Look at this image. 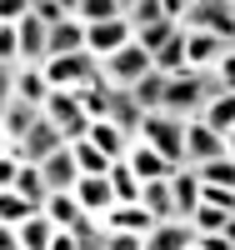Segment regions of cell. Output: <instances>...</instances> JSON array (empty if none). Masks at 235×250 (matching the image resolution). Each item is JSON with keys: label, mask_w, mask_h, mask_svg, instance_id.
Masks as SVG:
<instances>
[{"label": "cell", "mask_w": 235, "mask_h": 250, "mask_svg": "<svg viewBox=\"0 0 235 250\" xmlns=\"http://www.w3.org/2000/svg\"><path fill=\"white\" fill-rule=\"evenodd\" d=\"M75 200H80V210L85 215H110L115 210V185H110V175H80V185H75Z\"/></svg>", "instance_id": "obj_8"}, {"label": "cell", "mask_w": 235, "mask_h": 250, "mask_svg": "<svg viewBox=\"0 0 235 250\" xmlns=\"http://www.w3.org/2000/svg\"><path fill=\"white\" fill-rule=\"evenodd\" d=\"M45 75H50V85H55V90H80V85H90V80L100 75V60H95L90 50L50 55V60H45Z\"/></svg>", "instance_id": "obj_2"}, {"label": "cell", "mask_w": 235, "mask_h": 250, "mask_svg": "<svg viewBox=\"0 0 235 250\" xmlns=\"http://www.w3.org/2000/svg\"><path fill=\"white\" fill-rule=\"evenodd\" d=\"M215 75L225 80V85H235V45L225 50V60H220V65H215Z\"/></svg>", "instance_id": "obj_39"}, {"label": "cell", "mask_w": 235, "mask_h": 250, "mask_svg": "<svg viewBox=\"0 0 235 250\" xmlns=\"http://www.w3.org/2000/svg\"><path fill=\"white\" fill-rule=\"evenodd\" d=\"M90 140H95L110 160H125V155H130V145H135V135L120 130L115 120H95V125H90Z\"/></svg>", "instance_id": "obj_17"}, {"label": "cell", "mask_w": 235, "mask_h": 250, "mask_svg": "<svg viewBox=\"0 0 235 250\" xmlns=\"http://www.w3.org/2000/svg\"><path fill=\"white\" fill-rule=\"evenodd\" d=\"M185 30H210V35H225V40H235V15H230L225 5H205V0H195V5H190Z\"/></svg>", "instance_id": "obj_15"}, {"label": "cell", "mask_w": 235, "mask_h": 250, "mask_svg": "<svg viewBox=\"0 0 235 250\" xmlns=\"http://www.w3.org/2000/svg\"><path fill=\"white\" fill-rule=\"evenodd\" d=\"M50 250H85V245H80V235H75V230H55Z\"/></svg>", "instance_id": "obj_38"}, {"label": "cell", "mask_w": 235, "mask_h": 250, "mask_svg": "<svg viewBox=\"0 0 235 250\" xmlns=\"http://www.w3.org/2000/svg\"><path fill=\"white\" fill-rule=\"evenodd\" d=\"M225 240H230V245H235V215H230V225H225Z\"/></svg>", "instance_id": "obj_42"}, {"label": "cell", "mask_w": 235, "mask_h": 250, "mask_svg": "<svg viewBox=\"0 0 235 250\" xmlns=\"http://www.w3.org/2000/svg\"><path fill=\"white\" fill-rule=\"evenodd\" d=\"M5 190H20L25 200H35L40 210H45V200H50V180H45V170H40L35 160H25V165H20V170H15V180L5 185Z\"/></svg>", "instance_id": "obj_16"}, {"label": "cell", "mask_w": 235, "mask_h": 250, "mask_svg": "<svg viewBox=\"0 0 235 250\" xmlns=\"http://www.w3.org/2000/svg\"><path fill=\"white\" fill-rule=\"evenodd\" d=\"M55 230L60 225L40 210V215H30L25 225H20V240H25V250H50V240H55Z\"/></svg>", "instance_id": "obj_26"}, {"label": "cell", "mask_w": 235, "mask_h": 250, "mask_svg": "<svg viewBox=\"0 0 235 250\" xmlns=\"http://www.w3.org/2000/svg\"><path fill=\"white\" fill-rule=\"evenodd\" d=\"M110 185H115V200H120V205H140L145 180H140V175H135L125 160H115V165H110Z\"/></svg>", "instance_id": "obj_25"}, {"label": "cell", "mask_w": 235, "mask_h": 250, "mask_svg": "<svg viewBox=\"0 0 235 250\" xmlns=\"http://www.w3.org/2000/svg\"><path fill=\"white\" fill-rule=\"evenodd\" d=\"M75 15L85 20V25H100V20H120V15H125V5H120V0H80Z\"/></svg>", "instance_id": "obj_30"}, {"label": "cell", "mask_w": 235, "mask_h": 250, "mask_svg": "<svg viewBox=\"0 0 235 250\" xmlns=\"http://www.w3.org/2000/svg\"><path fill=\"white\" fill-rule=\"evenodd\" d=\"M105 230H110V225H105ZM105 250H145V235L140 230H110Z\"/></svg>", "instance_id": "obj_35"}, {"label": "cell", "mask_w": 235, "mask_h": 250, "mask_svg": "<svg viewBox=\"0 0 235 250\" xmlns=\"http://www.w3.org/2000/svg\"><path fill=\"white\" fill-rule=\"evenodd\" d=\"M225 150H230V155H235V130H230V135H225Z\"/></svg>", "instance_id": "obj_44"}, {"label": "cell", "mask_w": 235, "mask_h": 250, "mask_svg": "<svg viewBox=\"0 0 235 250\" xmlns=\"http://www.w3.org/2000/svg\"><path fill=\"white\" fill-rule=\"evenodd\" d=\"M35 120H40V110L30 105V100L5 95V105H0V135H5V140H25Z\"/></svg>", "instance_id": "obj_13"}, {"label": "cell", "mask_w": 235, "mask_h": 250, "mask_svg": "<svg viewBox=\"0 0 235 250\" xmlns=\"http://www.w3.org/2000/svg\"><path fill=\"white\" fill-rule=\"evenodd\" d=\"M70 150H75V160H80V170H85V175H110V165H115L95 140H75Z\"/></svg>", "instance_id": "obj_28"}, {"label": "cell", "mask_w": 235, "mask_h": 250, "mask_svg": "<svg viewBox=\"0 0 235 250\" xmlns=\"http://www.w3.org/2000/svg\"><path fill=\"white\" fill-rule=\"evenodd\" d=\"M135 40V25H130V15H120V20H100V25H90V35H85V50H90L100 65L110 60L115 50H125Z\"/></svg>", "instance_id": "obj_5"}, {"label": "cell", "mask_w": 235, "mask_h": 250, "mask_svg": "<svg viewBox=\"0 0 235 250\" xmlns=\"http://www.w3.org/2000/svg\"><path fill=\"white\" fill-rule=\"evenodd\" d=\"M190 225H195V235H215V230H225V225H230V210H220V205L200 200L195 215H190Z\"/></svg>", "instance_id": "obj_29"}, {"label": "cell", "mask_w": 235, "mask_h": 250, "mask_svg": "<svg viewBox=\"0 0 235 250\" xmlns=\"http://www.w3.org/2000/svg\"><path fill=\"white\" fill-rule=\"evenodd\" d=\"M85 35H90V25H85L80 15H70L65 25L50 30V55H70V50H85Z\"/></svg>", "instance_id": "obj_22"}, {"label": "cell", "mask_w": 235, "mask_h": 250, "mask_svg": "<svg viewBox=\"0 0 235 250\" xmlns=\"http://www.w3.org/2000/svg\"><path fill=\"white\" fill-rule=\"evenodd\" d=\"M200 235H195V225H190L185 215L180 220H160L150 235H145V250H190Z\"/></svg>", "instance_id": "obj_14"}, {"label": "cell", "mask_w": 235, "mask_h": 250, "mask_svg": "<svg viewBox=\"0 0 235 250\" xmlns=\"http://www.w3.org/2000/svg\"><path fill=\"white\" fill-rule=\"evenodd\" d=\"M140 205H145L155 220H180V205H175V190H170V180H150V185L140 190Z\"/></svg>", "instance_id": "obj_19"}, {"label": "cell", "mask_w": 235, "mask_h": 250, "mask_svg": "<svg viewBox=\"0 0 235 250\" xmlns=\"http://www.w3.org/2000/svg\"><path fill=\"white\" fill-rule=\"evenodd\" d=\"M105 225H110V230H140V235H150L160 220L145 210V205H115V210L105 215Z\"/></svg>", "instance_id": "obj_20"}, {"label": "cell", "mask_w": 235, "mask_h": 250, "mask_svg": "<svg viewBox=\"0 0 235 250\" xmlns=\"http://www.w3.org/2000/svg\"><path fill=\"white\" fill-rule=\"evenodd\" d=\"M45 215L60 225V230H75V225L85 220V210H80V200H75V190H55L50 200H45Z\"/></svg>", "instance_id": "obj_23"}, {"label": "cell", "mask_w": 235, "mask_h": 250, "mask_svg": "<svg viewBox=\"0 0 235 250\" xmlns=\"http://www.w3.org/2000/svg\"><path fill=\"white\" fill-rule=\"evenodd\" d=\"M20 145H25V160H35V165H40V160H50L60 145H65V130H60V125H55L45 110H40V120L30 125V135L20 140Z\"/></svg>", "instance_id": "obj_10"}, {"label": "cell", "mask_w": 235, "mask_h": 250, "mask_svg": "<svg viewBox=\"0 0 235 250\" xmlns=\"http://www.w3.org/2000/svg\"><path fill=\"white\" fill-rule=\"evenodd\" d=\"M150 70H155V55L145 50V45H135V40L105 60V80H110V85H140Z\"/></svg>", "instance_id": "obj_4"}, {"label": "cell", "mask_w": 235, "mask_h": 250, "mask_svg": "<svg viewBox=\"0 0 235 250\" xmlns=\"http://www.w3.org/2000/svg\"><path fill=\"white\" fill-rule=\"evenodd\" d=\"M35 0H0V25H20V20L30 15Z\"/></svg>", "instance_id": "obj_36"}, {"label": "cell", "mask_w": 235, "mask_h": 250, "mask_svg": "<svg viewBox=\"0 0 235 250\" xmlns=\"http://www.w3.org/2000/svg\"><path fill=\"white\" fill-rule=\"evenodd\" d=\"M125 165H130V170H135L145 185H150V180H170V175L180 170V165H170V160L155 150V145H150V140H140V135H135V145H130V155H125Z\"/></svg>", "instance_id": "obj_9"}, {"label": "cell", "mask_w": 235, "mask_h": 250, "mask_svg": "<svg viewBox=\"0 0 235 250\" xmlns=\"http://www.w3.org/2000/svg\"><path fill=\"white\" fill-rule=\"evenodd\" d=\"M215 155H230V150H225V135L195 115V120H190V130H185V165H205V160H215Z\"/></svg>", "instance_id": "obj_7"}, {"label": "cell", "mask_w": 235, "mask_h": 250, "mask_svg": "<svg viewBox=\"0 0 235 250\" xmlns=\"http://www.w3.org/2000/svg\"><path fill=\"white\" fill-rule=\"evenodd\" d=\"M45 115L65 130V145H75V140H90V115H85V105H80V95L75 90H50V100H45Z\"/></svg>", "instance_id": "obj_3"}, {"label": "cell", "mask_w": 235, "mask_h": 250, "mask_svg": "<svg viewBox=\"0 0 235 250\" xmlns=\"http://www.w3.org/2000/svg\"><path fill=\"white\" fill-rule=\"evenodd\" d=\"M60 5H65V10H75V5H80V0H60Z\"/></svg>", "instance_id": "obj_45"}, {"label": "cell", "mask_w": 235, "mask_h": 250, "mask_svg": "<svg viewBox=\"0 0 235 250\" xmlns=\"http://www.w3.org/2000/svg\"><path fill=\"white\" fill-rule=\"evenodd\" d=\"M125 15H130V25H135V30H140V25H155V20H165L160 0H140V5H130Z\"/></svg>", "instance_id": "obj_34"}, {"label": "cell", "mask_w": 235, "mask_h": 250, "mask_svg": "<svg viewBox=\"0 0 235 250\" xmlns=\"http://www.w3.org/2000/svg\"><path fill=\"white\" fill-rule=\"evenodd\" d=\"M120 5H125V10H130V5H140V0H120Z\"/></svg>", "instance_id": "obj_46"}, {"label": "cell", "mask_w": 235, "mask_h": 250, "mask_svg": "<svg viewBox=\"0 0 235 250\" xmlns=\"http://www.w3.org/2000/svg\"><path fill=\"white\" fill-rule=\"evenodd\" d=\"M30 215H40L35 200H25L20 190H0V225H5V230H20Z\"/></svg>", "instance_id": "obj_21"}, {"label": "cell", "mask_w": 235, "mask_h": 250, "mask_svg": "<svg viewBox=\"0 0 235 250\" xmlns=\"http://www.w3.org/2000/svg\"><path fill=\"white\" fill-rule=\"evenodd\" d=\"M200 120H205V125H215L220 135H230V130H235V85H230V90H220L215 100H210V105L200 110Z\"/></svg>", "instance_id": "obj_24"}, {"label": "cell", "mask_w": 235, "mask_h": 250, "mask_svg": "<svg viewBox=\"0 0 235 250\" xmlns=\"http://www.w3.org/2000/svg\"><path fill=\"white\" fill-rule=\"evenodd\" d=\"M190 5H195V0H160L165 20H175V25H185V20H190Z\"/></svg>", "instance_id": "obj_37"}, {"label": "cell", "mask_w": 235, "mask_h": 250, "mask_svg": "<svg viewBox=\"0 0 235 250\" xmlns=\"http://www.w3.org/2000/svg\"><path fill=\"white\" fill-rule=\"evenodd\" d=\"M165 85H170V75H165V70H150V75L140 80V85H130V90H135V100L145 105V115L165 105Z\"/></svg>", "instance_id": "obj_27"}, {"label": "cell", "mask_w": 235, "mask_h": 250, "mask_svg": "<svg viewBox=\"0 0 235 250\" xmlns=\"http://www.w3.org/2000/svg\"><path fill=\"white\" fill-rule=\"evenodd\" d=\"M185 130H190V120L170 115V110H150L140 125V140H150L170 165H185Z\"/></svg>", "instance_id": "obj_1"}, {"label": "cell", "mask_w": 235, "mask_h": 250, "mask_svg": "<svg viewBox=\"0 0 235 250\" xmlns=\"http://www.w3.org/2000/svg\"><path fill=\"white\" fill-rule=\"evenodd\" d=\"M175 30H180L175 20H155V25H140V30H135V45H145V50L155 55V50H160V45H165V40L175 35Z\"/></svg>", "instance_id": "obj_32"}, {"label": "cell", "mask_w": 235, "mask_h": 250, "mask_svg": "<svg viewBox=\"0 0 235 250\" xmlns=\"http://www.w3.org/2000/svg\"><path fill=\"white\" fill-rule=\"evenodd\" d=\"M0 250H25V240H20V230H5V225H0Z\"/></svg>", "instance_id": "obj_41"}, {"label": "cell", "mask_w": 235, "mask_h": 250, "mask_svg": "<svg viewBox=\"0 0 235 250\" xmlns=\"http://www.w3.org/2000/svg\"><path fill=\"white\" fill-rule=\"evenodd\" d=\"M30 15L40 20V25H50V30H55V25H65V20H70L75 10H65L60 0H35V5H30Z\"/></svg>", "instance_id": "obj_33"}, {"label": "cell", "mask_w": 235, "mask_h": 250, "mask_svg": "<svg viewBox=\"0 0 235 250\" xmlns=\"http://www.w3.org/2000/svg\"><path fill=\"white\" fill-rule=\"evenodd\" d=\"M190 250H200V240H195V245H190Z\"/></svg>", "instance_id": "obj_47"}, {"label": "cell", "mask_w": 235, "mask_h": 250, "mask_svg": "<svg viewBox=\"0 0 235 250\" xmlns=\"http://www.w3.org/2000/svg\"><path fill=\"white\" fill-rule=\"evenodd\" d=\"M200 250H235V245L225 240V230H215V235H200Z\"/></svg>", "instance_id": "obj_40"}, {"label": "cell", "mask_w": 235, "mask_h": 250, "mask_svg": "<svg viewBox=\"0 0 235 250\" xmlns=\"http://www.w3.org/2000/svg\"><path fill=\"white\" fill-rule=\"evenodd\" d=\"M15 30V55H20V65H45L50 60V25H40L35 15H25Z\"/></svg>", "instance_id": "obj_6"}, {"label": "cell", "mask_w": 235, "mask_h": 250, "mask_svg": "<svg viewBox=\"0 0 235 250\" xmlns=\"http://www.w3.org/2000/svg\"><path fill=\"white\" fill-rule=\"evenodd\" d=\"M230 15H235V10H230Z\"/></svg>", "instance_id": "obj_48"}, {"label": "cell", "mask_w": 235, "mask_h": 250, "mask_svg": "<svg viewBox=\"0 0 235 250\" xmlns=\"http://www.w3.org/2000/svg\"><path fill=\"white\" fill-rule=\"evenodd\" d=\"M155 70H165V75H180V70H190V35H185V25L165 40V45L155 50Z\"/></svg>", "instance_id": "obj_18"}, {"label": "cell", "mask_w": 235, "mask_h": 250, "mask_svg": "<svg viewBox=\"0 0 235 250\" xmlns=\"http://www.w3.org/2000/svg\"><path fill=\"white\" fill-rule=\"evenodd\" d=\"M195 170H200L205 185H230V190H235V155H215V160L195 165Z\"/></svg>", "instance_id": "obj_31"}, {"label": "cell", "mask_w": 235, "mask_h": 250, "mask_svg": "<svg viewBox=\"0 0 235 250\" xmlns=\"http://www.w3.org/2000/svg\"><path fill=\"white\" fill-rule=\"evenodd\" d=\"M185 35H190V70H215L225 60V50L235 45V40L210 35V30H185Z\"/></svg>", "instance_id": "obj_11"}, {"label": "cell", "mask_w": 235, "mask_h": 250, "mask_svg": "<svg viewBox=\"0 0 235 250\" xmlns=\"http://www.w3.org/2000/svg\"><path fill=\"white\" fill-rule=\"evenodd\" d=\"M40 170H45V180H50V195H55V190H75V185H80V175H85L70 145H60L50 160H40Z\"/></svg>", "instance_id": "obj_12"}, {"label": "cell", "mask_w": 235, "mask_h": 250, "mask_svg": "<svg viewBox=\"0 0 235 250\" xmlns=\"http://www.w3.org/2000/svg\"><path fill=\"white\" fill-rule=\"evenodd\" d=\"M205 5H225V10H235V0H205Z\"/></svg>", "instance_id": "obj_43"}]
</instances>
